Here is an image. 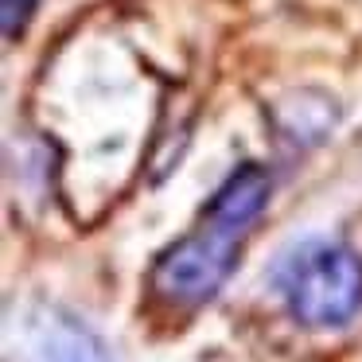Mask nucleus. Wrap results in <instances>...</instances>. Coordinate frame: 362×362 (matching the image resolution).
<instances>
[{
  "label": "nucleus",
  "mask_w": 362,
  "mask_h": 362,
  "mask_svg": "<svg viewBox=\"0 0 362 362\" xmlns=\"http://www.w3.org/2000/svg\"><path fill=\"white\" fill-rule=\"evenodd\" d=\"M269 195H273V180H269L265 168L257 164L238 168L214 191L199 226L156 257L148 276L152 296L164 308H175V312H191V308L206 304L226 284L230 269L242 253L245 230L261 218Z\"/></svg>",
  "instance_id": "obj_1"
},
{
  "label": "nucleus",
  "mask_w": 362,
  "mask_h": 362,
  "mask_svg": "<svg viewBox=\"0 0 362 362\" xmlns=\"http://www.w3.org/2000/svg\"><path fill=\"white\" fill-rule=\"evenodd\" d=\"M276 292L296 323L339 327L362 308V257L327 238H308L276 261Z\"/></svg>",
  "instance_id": "obj_2"
},
{
  "label": "nucleus",
  "mask_w": 362,
  "mask_h": 362,
  "mask_svg": "<svg viewBox=\"0 0 362 362\" xmlns=\"http://www.w3.org/2000/svg\"><path fill=\"white\" fill-rule=\"evenodd\" d=\"M4 362H110V351L71 308L12 300L4 312Z\"/></svg>",
  "instance_id": "obj_3"
},
{
  "label": "nucleus",
  "mask_w": 362,
  "mask_h": 362,
  "mask_svg": "<svg viewBox=\"0 0 362 362\" xmlns=\"http://www.w3.org/2000/svg\"><path fill=\"white\" fill-rule=\"evenodd\" d=\"M40 0H4V40H20Z\"/></svg>",
  "instance_id": "obj_4"
}]
</instances>
